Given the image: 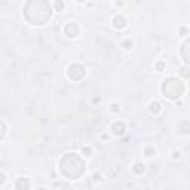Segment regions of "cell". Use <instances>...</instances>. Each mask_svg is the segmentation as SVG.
I'll return each instance as SVG.
<instances>
[{
    "label": "cell",
    "mask_w": 190,
    "mask_h": 190,
    "mask_svg": "<svg viewBox=\"0 0 190 190\" xmlns=\"http://www.w3.org/2000/svg\"><path fill=\"white\" fill-rule=\"evenodd\" d=\"M183 91H184L183 83L180 80L174 79V77L165 80L163 86H162L163 95H165V97H168V98H177V97H180V95L183 94Z\"/></svg>",
    "instance_id": "obj_1"
},
{
    "label": "cell",
    "mask_w": 190,
    "mask_h": 190,
    "mask_svg": "<svg viewBox=\"0 0 190 190\" xmlns=\"http://www.w3.org/2000/svg\"><path fill=\"white\" fill-rule=\"evenodd\" d=\"M111 129H113V134H114V135H122V134L125 132V125H123L122 122H116V123L111 126Z\"/></svg>",
    "instance_id": "obj_2"
},
{
    "label": "cell",
    "mask_w": 190,
    "mask_h": 190,
    "mask_svg": "<svg viewBox=\"0 0 190 190\" xmlns=\"http://www.w3.org/2000/svg\"><path fill=\"white\" fill-rule=\"evenodd\" d=\"M113 22H114V27H116V28L125 27V19H123V16H116Z\"/></svg>",
    "instance_id": "obj_3"
},
{
    "label": "cell",
    "mask_w": 190,
    "mask_h": 190,
    "mask_svg": "<svg viewBox=\"0 0 190 190\" xmlns=\"http://www.w3.org/2000/svg\"><path fill=\"white\" fill-rule=\"evenodd\" d=\"M15 187H16V189H21V187H30V183H28L27 180H24V181H22V178H21V180L15 184Z\"/></svg>",
    "instance_id": "obj_4"
},
{
    "label": "cell",
    "mask_w": 190,
    "mask_h": 190,
    "mask_svg": "<svg viewBox=\"0 0 190 190\" xmlns=\"http://www.w3.org/2000/svg\"><path fill=\"white\" fill-rule=\"evenodd\" d=\"M134 171H135V172H141V171H144V165H141V163H135V165H134Z\"/></svg>",
    "instance_id": "obj_5"
},
{
    "label": "cell",
    "mask_w": 190,
    "mask_h": 190,
    "mask_svg": "<svg viewBox=\"0 0 190 190\" xmlns=\"http://www.w3.org/2000/svg\"><path fill=\"white\" fill-rule=\"evenodd\" d=\"M150 107H152V111H159V107H160V106H159L157 103H152Z\"/></svg>",
    "instance_id": "obj_6"
},
{
    "label": "cell",
    "mask_w": 190,
    "mask_h": 190,
    "mask_svg": "<svg viewBox=\"0 0 190 190\" xmlns=\"http://www.w3.org/2000/svg\"><path fill=\"white\" fill-rule=\"evenodd\" d=\"M5 181H6V177H5V174H3V172H0V186H2V184H5Z\"/></svg>",
    "instance_id": "obj_7"
},
{
    "label": "cell",
    "mask_w": 190,
    "mask_h": 190,
    "mask_svg": "<svg viewBox=\"0 0 190 190\" xmlns=\"http://www.w3.org/2000/svg\"><path fill=\"white\" fill-rule=\"evenodd\" d=\"M64 8V3L61 2V0H60V2H57V9H62Z\"/></svg>",
    "instance_id": "obj_8"
}]
</instances>
